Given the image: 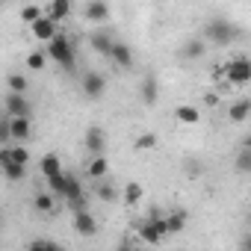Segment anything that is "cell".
<instances>
[{"instance_id": "obj_23", "label": "cell", "mask_w": 251, "mask_h": 251, "mask_svg": "<svg viewBox=\"0 0 251 251\" xmlns=\"http://www.w3.org/2000/svg\"><path fill=\"white\" fill-rule=\"evenodd\" d=\"M142 195H145V189H142V183H136V180H130L127 186H124V192H121L124 204H139Z\"/></svg>"}, {"instance_id": "obj_30", "label": "cell", "mask_w": 251, "mask_h": 251, "mask_svg": "<svg viewBox=\"0 0 251 251\" xmlns=\"http://www.w3.org/2000/svg\"><path fill=\"white\" fill-rule=\"evenodd\" d=\"M151 148H157V133H142L136 139V151H151Z\"/></svg>"}, {"instance_id": "obj_27", "label": "cell", "mask_w": 251, "mask_h": 251, "mask_svg": "<svg viewBox=\"0 0 251 251\" xmlns=\"http://www.w3.org/2000/svg\"><path fill=\"white\" fill-rule=\"evenodd\" d=\"M6 86H9V92H21V95H24L30 83H27V77H21V74H9V77H6Z\"/></svg>"}, {"instance_id": "obj_34", "label": "cell", "mask_w": 251, "mask_h": 251, "mask_svg": "<svg viewBox=\"0 0 251 251\" xmlns=\"http://www.w3.org/2000/svg\"><path fill=\"white\" fill-rule=\"evenodd\" d=\"M0 227H3V216H0Z\"/></svg>"}, {"instance_id": "obj_26", "label": "cell", "mask_w": 251, "mask_h": 251, "mask_svg": "<svg viewBox=\"0 0 251 251\" xmlns=\"http://www.w3.org/2000/svg\"><path fill=\"white\" fill-rule=\"evenodd\" d=\"M6 160H15V163H21V166H27V163H30V151H27L24 145H15V148H6Z\"/></svg>"}, {"instance_id": "obj_6", "label": "cell", "mask_w": 251, "mask_h": 251, "mask_svg": "<svg viewBox=\"0 0 251 251\" xmlns=\"http://www.w3.org/2000/svg\"><path fill=\"white\" fill-rule=\"evenodd\" d=\"M103 92H106V77L98 74V71H89L83 77V95L89 100H98V98H103Z\"/></svg>"}, {"instance_id": "obj_1", "label": "cell", "mask_w": 251, "mask_h": 251, "mask_svg": "<svg viewBox=\"0 0 251 251\" xmlns=\"http://www.w3.org/2000/svg\"><path fill=\"white\" fill-rule=\"evenodd\" d=\"M201 39L210 42V45H216V48H225V45H233L239 39V27L233 21H227V18H210Z\"/></svg>"}, {"instance_id": "obj_2", "label": "cell", "mask_w": 251, "mask_h": 251, "mask_svg": "<svg viewBox=\"0 0 251 251\" xmlns=\"http://www.w3.org/2000/svg\"><path fill=\"white\" fill-rule=\"evenodd\" d=\"M45 56H50L53 62H59L65 71H74L77 53H74V45H71V39H65L62 33H56V36L48 42V53H45Z\"/></svg>"}, {"instance_id": "obj_19", "label": "cell", "mask_w": 251, "mask_h": 251, "mask_svg": "<svg viewBox=\"0 0 251 251\" xmlns=\"http://www.w3.org/2000/svg\"><path fill=\"white\" fill-rule=\"evenodd\" d=\"M248 112H251V100H248V98H239L236 103H230L227 118H230V121H245V118H248Z\"/></svg>"}, {"instance_id": "obj_13", "label": "cell", "mask_w": 251, "mask_h": 251, "mask_svg": "<svg viewBox=\"0 0 251 251\" xmlns=\"http://www.w3.org/2000/svg\"><path fill=\"white\" fill-rule=\"evenodd\" d=\"M83 145H86V151H89V154H103V145H106L103 130H100V127H89V130H86Z\"/></svg>"}, {"instance_id": "obj_20", "label": "cell", "mask_w": 251, "mask_h": 251, "mask_svg": "<svg viewBox=\"0 0 251 251\" xmlns=\"http://www.w3.org/2000/svg\"><path fill=\"white\" fill-rule=\"evenodd\" d=\"M175 118H177V121H183V124H198V121H201V109H198V106L183 103V106H177V109H175Z\"/></svg>"}, {"instance_id": "obj_35", "label": "cell", "mask_w": 251, "mask_h": 251, "mask_svg": "<svg viewBox=\"0 0 251 251\" xmlns=\"http://www.w3.org/2000/svg\"><path fill=\"white\" fill-rule=\"evenodd\" d=\"M3 3H6V0H0V6H3Z\"/></svg>"}, {"instance_id": "obj_32", "label": "cell", "mask_w": 251, "mask_h": 251, "mask_svg": "<svg viewBox=\"0 0 251 251\" xmlns=\"http://www.w3.org/2000/svg\"><path fill=\"white\" fill-rule=\"evenodd\" d=\"M30 248H36V251H39V248H56V242H53V239H33Z\"/></svg>"}, {"instance_id": "obj_29", "label": "cell", "mask_w": 251, "mask_h": 251, "mask_svg": "<svg viewBox=\"0 0 251 251\" xmlns=\"http://www.w3.org/2000/svg\"><path fill=\"white\" fill-rule=\"evenodd\" d=\"M42 15H45V12H42L36 3H30V6H24V9H21V21H24V24H33V21H36V18H42Z\"/></svg>"}, {"instance_id": "obj_7", "label": "cell", "mask_w": 251, "mask_h": 251, "mask_svg": "<svg viewBox=\"0 0 251 251\" xmlns=\"http://www.w3.org/2000/svg\"><path fill=\"white\" fill-rule=\"evenodd\" d=\"M30 30H33V36H36V39H42V42H50V39H53V36L59 33L56 21H53V18H48V15L36 18V21L30 24Z\"/></svg>"}, {"instance_id": "obj_4", "label": "cell", "mask_w": 251, "mask_h": 251, "mask_svg": "<svg viewBox=\"0 0 251 251\" xmlns=\"http://www.w3.org/2000/svg\"><path fill=\"white\" fill-rule=\"evenodd\" d=\"M248 80H251V62H248V56H236L233 62H227V83L245 86Z\"/></svg>"}, {"instance_id": "obj_14", "label": "cell", "mask_w": 251, "mask_h": 251, "mask_svg": "<svg viewBox=\"0 0 251 251\" xmlns=\"http://www.w3.org/2000/svg\"><path fill=\"white\" fill-rule=\"evenodd\" d=\"M86 175H89L92 180L106 177V175H109V160H106L103 154H92V160H89V166H86Z\"/></svg>"}, {"instance_id": "obj_18", "label": "cell", "mask_w": 251, "mask_h": 251, "mask_svg": "<svg viewBox=\"0 0 251 251\" xmlns=\"http://www.w3.org/2000/svg\"><path fill=\"white\" fill-rule=\"evenodd\" d=\"M112 42H115V39H112L109 33H103V30H100V33H92V36H89V45H92V48H95L98 53H103V56L109 53Z\"/></svg>"}, {"instance_id": "obj_15", "label": "cell", "mask_w": 251, "mask_h": 251, "mask_svg": "<svg viewBox=\"0 0 251 251\" xmlns=\"http://www.w3.org/2000/svg\"><path fill=\"white\" fill-rule=\"evenodd\" d=\"M204 53H207V42H204V39H186L183 48H180V56L189 59V62H192V59H201Z\"/></svg>"}, {"instance_id": "obj_10", "label": "cell", "mask_w": 251, "mask_h": 251, "mask_svg": "<svg viewBox=\"0 0 251 251\" xmlns=\"http://www.w3.org/2000/svg\"><path fill=\"white\" fill-rule=\"evenodd\" d=\"M83 15H86V21L103 24V21H109V3H106V0H89Z\"/></svg>"}, {"instance_id": "obj_24", "label": "cell", "mask_w": 251, "mask_h": 251, "mask_svg": "<svg viewBox=\"0 0 251 251\" xmlns=\"http://www.w3.org/2000/svg\"><path fill=\"white\" fill-rule=\"evenodd\" d=\"M248 145H251V142H245L242 151L236 154V172H242V175L251 172V148H248Z\"/></svg>"}, {"instance_id": "obj_9", "label": "cell", "mask_w": 251, "mask_h": 251, "mask_svg": "<svg viewBox=\"0 0 251 251\" xmlns=\"http://www.w3.org/2000/svg\"><path fill=\"white\" fill-rule=\"evenodd\" d=\"M109 62H115L118 68H130L133 65V50L124 45V42H112V48H109Z\"/></svg>"}, {"instance_id": "obj_3", "label": "cell", "mask_w": 251, "mask_h": 251, "mask_svg": "<svg viewBox=\"0 0 251 251\" xmlns=\"http://www.w3.org/2000/svg\"><path fill=\"white\" fill-rule=\"evenodd\" d=\"M139 236L148 242V245H157V242H163V236H169V230H166V219L154 210L151 213V219L139 227Z\"/></svg>"}, {"instance_id": "obj_12", "label": "cell", "mask_w": 251, "mask_h": 251, "mask_svg": "<svg viewBox=\"0 0 251 251\" xmlns=\"http://www.w3.org/2000/svg\"><path fill=\"white\" fill-rule=\"evenodd\" d=\"M139 95H142V103H148V106H154V103H157V98H160V83H157V77H154V74H148V77L142 80Z\"/></svg>"}, {"instance_id": "obj_17", "label": "cell", "mask_w": 251, "mask_h": 251, "mask_svg": "<svg viewBox=\"0 0 251 251\" xmlns=\"http://www.w3.org/2000/svg\"><path fill=\"white\" fill-rule=\"evenodd\" d=\"M0 172H3L6 180H15V183L27 177V166H21V163H15V160H6L3 166H0Z\"/></svg>"}, {"instance_id": "obj_25", "label": "cell", "mask_w": 251, "mask_h": 251, "mask_svg": "<svg viewBox=\"0 0 251 251\" xmlns=\"http://www.w3.org/2000/svg\"><path fill=\"white\" fill-rule=\"evenodd\" d=\"M98 198H100V201H115V198H118L115 186H112L106 177H100V180H98Z\"/></svg>"}, {"instance_id": "obj_33", "label": "cell", "mask_w": 251, "mask_h": 251, "mask_svg": "<svg viewBox=\"0 0 251 251\" xmlns=\"http://www.w3.org/2000/svg\"><path fill=\"white\" fill-rule=\"evenodd\" d=\"M0 142H9V118L0 121Z\"/></svg>"}, {"instance_id": "obj_28", "label": "cell", "mask_w": 251, "mask_h": 251, "mask_svg": "<svg viewBox=\"0 0 251 251\" xmlns=\"http://www.w3.org/2000/svg\"><path fill=\"white\" fill-rule=\"evenodd\" d=\"M53 207H56V195H53V192H50V195H36V210L53 213Z\"/></svg>"}, {"instance_id": "obj_8", "label": "cell", "mask_w": 251, "mask_h": 251, "mask_svg": "<svg viewBox=\"0 0 251 251\" xmlns=\"http://www.w3.org/2000/svg\"><path fill=\"white\" fill-rule=\"evenodd\" d=\"M74 230L80 236H95L98 233V222L89 210H74Z\"/></svg>"}, {"instance_id": "obj_11", "label": "cell", "mask_w": 251, "mask_h": 251, "mask_svg": "<svg viewBox=\"0 0 251 251\" xmlns=\"http://www.w3.org/2000/svg\"><path fill=\"white\" fill-rule=\"evenodd\" d=\"M3 109L9 115H30V100L21 95V92H9L6 100H3Z\"/></svg>"}, {"instance_id": "obj_16", "label": "cell", "mask_w": 251, "mask_h": 251, "mask_svg": "<svg viewBox=\"0 0 251 251\" xmlns=\"http://www.w3.org/2000/svg\"><path fill=\"white\" fill-rule=\"evenodd\" d=\"M71 15V0H50V6H48V18H53L56 24L65 21Z\"/></svg>"}, {"instance_id": "obj_31", "label": "cell", "mask_w": 251, "mask_h": 251, "mask_svg": "<svg viewBox=\"0 0 251 251\" xmlns=\"http://www.w3.org/2000/svg\"><path fill=\"white\" fill-rule=\"evenodd\" d=\"M27 65H30L33 71H42V68L48 65V62H45V53H42V50H33V53L27 56Z\"/></svg>"}, {"instance_id": "obj_21", "label": "cell", "mask_w": 251, "mask_h": 251, "mask_svg": "<svg viewBox=\"0 0 251 251\" xmlns=\"http://www.w3.org/2000/svg\"><path fill=\"white\" fill-rule=\"evenodd\" d=\"M39 169H42V175H45V177H53V175H59V172H62V160H59L56 154H45Z\"/></svg>"}, {"instance_id": "obj_5", "label": "cell", "mask_w": 251, "mask_h": 251, "mask_svg": "<svg viewBox=\"0 0 251 251\" xmlns=\"http://www.w3.org/2000/svg\"><path fill=\"white\" fill-rule=\"evenodd\" d=\"M30 133H33V121H30V115H9V139L27 142Z\"/></svg>"}, {"instance_id": "obj_22", "label": "cell", "mask_w": 251, "mask_h": 251, "mask_svg": "<svg viewBox=\"0 0 251 251\" xmlns=\"http://www.w3.org/2000/svg\"><path fill=\"white\" fill-rule=\"evenodd\" d=\"M166 219V230L169 233H180L183 227H186V213L183 210H175V213H169V216H163Z\"/></svg>"}]
</instances>
